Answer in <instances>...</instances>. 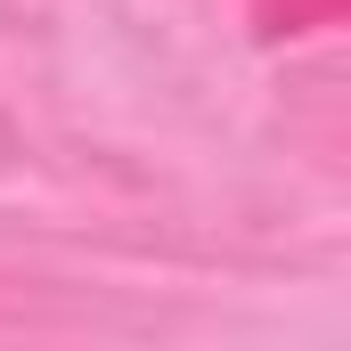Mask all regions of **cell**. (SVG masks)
Wrapping results in <instances>:
<instances>
[{
	"mask_svg": "<svg viewBox=\"0 0 351 351\" xmlns=\"http://www.w3.org/2000/svg\"><path fill=\"white\" fill-rule=\"evenodd\" d=\"M335 8L343 0H286V25H269V33H319V25H335Z\"/></svg>",
	"mask_w": 351,
	"mask_h": 351,
	"instance_id": "1",
	"label": "cell"
}]
</instances>
